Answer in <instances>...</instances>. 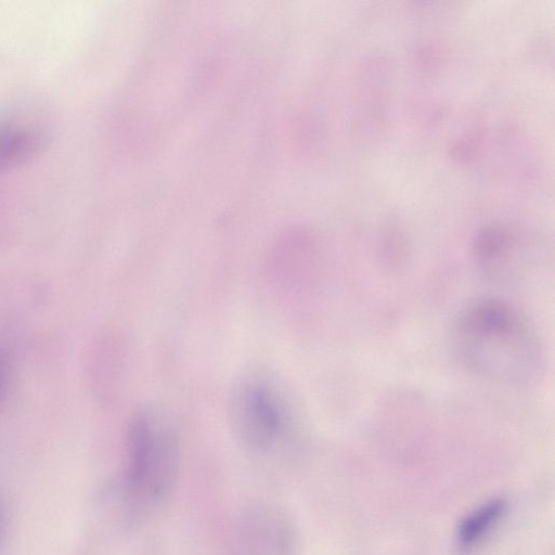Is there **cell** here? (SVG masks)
<instances>
[{
  "mask_svg": "<svg viewBox=\"0 0 555 555\" xmlns=\"http://www.w3.org/2000/svg\"><path fill=\"white\" fill-rule=\"evenodd\" d=\"M451 346L466 369L496 382L527 384L538 377L542 364L540 344L527 319L496 297L473 299L459 310Z\"/></svg>",
  "mask_w": 555,
  "mask_h": 555,
  "instance_id": "cell-1",
  "label": "cell"
},
{
  "mask_svg": "<svg viewBox=\"0 0 555 555\" xmlns=\"http://www.w3.org/2000/svg\"><path fill=\"white\" fill-rule=\"evenodd\" d=\"M179 462V438L168 413L154 404L137 409L126 433L125 494L139 515L169 494Z\"/></svg>",
  "mask_w": 555,
  "mask_h": 555,
  "instance_id": "cell-2",
  "label": "cell"
},
{
  "mask_svg": "<svg viewBox=\"0 0 555 555\" xmlns=\"http://www.w3.org/2000/svg\"><path fill=\"white\" fill-rule=\"evenodd\" d=\"M281 383L263 369H248L235 379L229 399L231 427L255 451H268L288 429L292 408Z\"/></svg>",
  "mask_w": 555,
  "mask_h": 555,
  "instance_id": "cell-3",
  "label": "cell"
},
{
  "mask_svg": "<svg viewBox=\"0 0 555 555\" xmlns=\"http://www.w3.org/2000/svg\"><path fill=\"white\" fill-rule=\"evenodd\" d=\"M506 506L504 499L494 498L469 512L457 527L456 537L460 544L470 546L482 539L501 519Z\"/></svg>",
  "mask_w": 555,
  "mask_h": 555,
  "instance_id": "cell-4",
  "label": "cell"
},
{
  "mask_svg": "<svg viewBox=\"0 0 555 555\" xmlns=\"http://www.w3.org/2000/svg\"><path fill=\"white\" fill-rule=\"evenodd\" d=\"M33 135L20 126L0 128V163L23 156L31 147Z\"/></svg>",
  "mask_w": 555,
  "mask_h": 555,
  "instance_id": "cell-5",
  "label": "cell"
},
{
  "mask_svg": "<svg viewBox=\"0 0 555 555\" xmlns=\"http://www.w3.org/2000/svg\"><path fill=\"white\" fill-rule=\"evenodd\" d=\"M2 387H3V370H2V364L0 362V392H1Z\"/></svg>",
  "mask_w": 555,
  "mask_h": 555,
  "instance_id": "cell-6",
  "label": "cell"
}]
</instances>
